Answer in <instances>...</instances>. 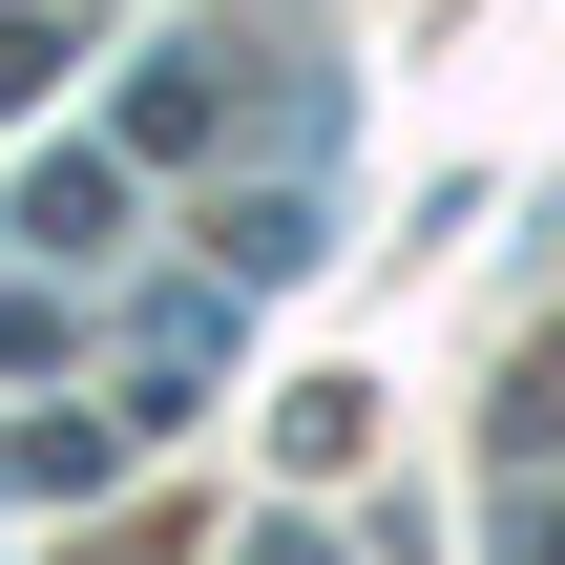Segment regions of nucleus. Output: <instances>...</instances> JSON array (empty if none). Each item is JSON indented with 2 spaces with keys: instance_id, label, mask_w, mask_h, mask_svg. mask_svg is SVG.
<instances>
[{
  "instance_id": "nucleus-2",
  "label": "nucleus",
  "mask_w": 565,
  "mask_h": 565,
  "mask_svg": "<svg viewBox=\"0 0 565 565\" xmlns=\"http://www.w3.org/2000/svg\"><path fill=\"white\" fill-rule=\"evenodd\" d=\"M545 565H565V524H545Z\"/></svg>"
},
{
  "instance_id": "nucleus-1",
  "label": "nucleus",
  "mask_w": 565,
  "mask_h": 565,
  "mask_svg": "<svg viewBox=\"0 0 565 565\" xmlns=\"http://www.w3.org/2000/svg\"><path fill=\"white\" fill-rule=\"evenodd\" d=\"M105 210H126L105 168H42V189H21V231H42V252H105Z\"/></svg>"
}]
</instances>
